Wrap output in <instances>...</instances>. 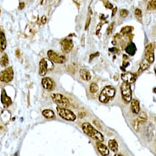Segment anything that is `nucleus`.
Returning a JSON list of instances; mask_svg holds the SVG:
<instances>
[{
	"instance_id": "20e7f679",
	"label": "nucleus",
	"mask_w": 156,
	"mask_h": 156,
	"mask_svg": "<svg viewBox=\"0 0 156 156\" xmlns=\"http://www.w3.org/2000/svg\"><path fill=\"white\" fill-rule=\"evenodd\" d=\"M57 111H58L59 116L64 120H69V121H74L76 119V116L75 114L71 110H67L66 108L57 107Z\"/></svg>"
},
{
	"instance_id": "5701e85b",
	"label": "nucleus",
	"mask_w": 156,
	"mask_h": 156,
	"mask_svg": "<svg viewBox=\"0 0 156 156\" xmlns=\"http://www.w3.org/2000/svg\"><path fill=\"white\" fill-rule=\"evenodd\" d=\"M9 65V58H8V55L6 53H4L2 57H1V59H0V65L1 66H7Z\"/></svg>"
},
{
	"instance_id": "a878e982",
	"label": "nucleus",
	"mask_w": 156,
	"mask_h": 156,
	"mask_svg": "<svg viewBox=\"0 0 156 156\" xmlns=\"http://www.w3.org/2000/svg\"><path fill=\"white\" fill-rule=\"evenodd\" d=\"M148 9H156V0H151L148 3Z\"/></svg>"
},
{
	"instance_id": "f8f14e48",
	"label": "nucleus",
	"mask_w": 156,
	"mask_h": 156,
	"mask_svg": "<svg viewBox=\"0 0 156 156\" xmlns=\"http://www.w3.org/2000/svg\"><path fill=\"white\" fill-rule=\"evenodd\" d=\"M47 71H48V62L45 59H41L39 63V74L41 76H44L46 75Z\"/></svg>"
},
{
	"instance_id": "f704fd0d",
	"label": "nucleus",
	"mask_w": 156,
	"mask_h": 156,
	"mask_svg": "<svg viewBox=\"0 0 156 156\" xmlns=\"http://www.w3.org/2000/svg\"><path fill=\"white\" fill-rule=\"evenodd\" d=\"M16 55L18 57H20V51L19 50H16Z\"/></svg>"
},
{
	"instance_id": "a211bd4d",
	"label": "nucleus",
	"mask_w": 156,
	"mask_h": 156,
	"mask_svg": "<svg viewBox=\"0 0 156 156\" xmlns=\"http://www.w3.org/2000/svg\"><path fill=\"white\" fill-rule=\"evenodd\" d=\"M137 51V48H136V45L134 44V43H129V44L126 46V52L128 53L129 55H134L135 53H136Z\"/></svg>"
},
{
	"instance_id": "9d476101",
	"label": "nucleus",
	"mask_w": 156,
	"mask_h": 156,
	"mask_svg": "<svg viewBox=\"0 0 156 156\" xmlns=\"http://www.w3.org/2000/svg\"><path fill=\"white\" fill-rule=\"evenodd\" d=\"M42 85H43V88L48 91H52L54 88V82L49 77H44L42 80Z\"/></svg>"
},
{
	"instance_id": "2eb2a0df",
	"label": "nucleus",
	"mask_w": 156,
	"mask_h": 156,
	"mask_svg": "<svg viewBox=\"0 0 156 156\" xmlns=\"http://www.w3.org/2000/svg\"><path fill=\"white\" fill-rule=\"evenodd\" d=\"M79 74H80V76L81 78L83 80V81H88L92 79V76L90 74V72L87 70H80L79 71Z\"/></svg>"
},
{
	"instance_id": "b1692460",
	"label": "nucleus",
	"mask_w": 156,
	"mask_h": 156,
	"mask_svg": "<svg viewBox=\"0 0 156 156\" xmlns=\"http://www.w3.org/2000/svg\"><path fill=\"white\" fill-rule=\"evenodd\" d=\"M89 91L91 92L92 93H96L98 91V86L97 85V83L93 82L90 84L89 86Z\"/></svg>"
},
{
	"instance_id": "473e14b6",
	"label": "nucleus",
	"mask_w": 156,
	"mask_h": 156,
	"mask_svg": "<svg viewBox=\"0 0 156 156\" xmlns=\"http://www.w3.org/2000/svg\"><path fill=\"white\" fill-rule=\"evenodd\" d=\"M25 7V4L24 3H20V7H19V9H22L23 8Z\"/></svg>"
},
{
	"instance_id": "0eeeda50",
	"label": "nucleus",
	"mask_w": 156,
	"mask_h": 156,
	"mask_svg": "<svg viewBox=\"0 0 156 156\" xmlns=\"http://www.w3.org/2000/svg\"><path fill=\"white\" fill-rule=\"evenodd\" d=\"M48 57L52 62L56 64H63L65 61V58L62 55H59V53H57L56 52L53 50L48 51Z\"/></svg>"
},
{
	"instance_id": "393cba45",
	"label": "nucleus",
	"mask_w": 156,
	"mask_h": 156,
	"mask_svg": "<svg viewBox=\"0 0 156 156\" xmlns=\"http://www.w3.org/2000/svg\"><path fill=\"white\" fill-rule=\"evenodd\" d=\"M132 30H133V27H123V28L121 29V33L122 34H128V33L131 32Z\"/></svg>"
},
{
	"instance_id": "72a5a7b5",
	"label": "nucleus",
	"mask_w": 156,
	"mask_h": 156,
	"mask_svg": "<svg viewBox=\"0 0 156 156\" xmlns=\"http://www.w3.org/2000/svg\"><path fill=\"white\" fill-rule=\"evenodd\" d=\"M45 21H46V18H44V16H43V20H42V23H45Z\"/></svg>"
},
{
	"instance_id": "c756f323",
	"label": "nucleus",
	"mask_w": 156,
	"mask_h": 156,
	"mask_svg": "<svg viewBox=\"0 0 156 156\" xmlns=\"http://www.w3.org/2000/svg\"><path fill=\"white\" fill-rule=\"evenodd\" d=\"M98 55H99V53H93V54H91L90 55V59H89V61H92L93 59V58H94V57L95 56H98Z\"/></svg>"
},
{
	"instance_id": "2f4dec72",
	"label": "nucleus",
	"mask_w": 156,
	"mask_h": 156,
	"mask_svg": "<svg viewBox=\"0 0 156 156\" xmlns=\"http://www.w3.org/2000/svg\"><path fill=\"white\" fill-rule=\"evenodd\" d=\"M89 23H90V17H88V19H87V24H86V27H85V29H86V30H87V29L88 28Z\"/></svg>"
},
{
	"instance_id": "ddd939ff",
	"label": "nucleus",
	"mask_w": 156,
	"mask_h": 156,
	"mask_svg": "<svg viewBox=\"0 0 156 156\" xmlns=\"http://www.w3.org/2000/svg\"><path fill=\"white\" fill-rule=\"evenodd\" d=\"M98 149V152L100 153L102 156H108L110 154V150L108 148L107 146H105L104 144L101 143H97Z\"/></svg>"
},
{
	"instance_id": "4be33fe9",
	"label": "nucleus",
	"mask_w": 156,
	"mask_h": 156,
	"mask_svg": "<svg viewBox=\"0 0 156 156\" xmlns=\"http://www.w3.org/2000/svg\"><path fill=\"white\" fill-rule=\"evenodd\" d=\"M43 116L47 119H52L54 118V112L51 110H44L43 111Z\"/></svg>"
},
{
	"instance_id": "c9c22d12",
	"label": "nucleus",
	"mask_w": 156,
	"mask_h": 156,
	"mask_svg": "<svg viewBox=\"0 0 156 156\" xmlns=\"http://www.w3.org/2000/svg\"><path fill=\"white\" fill-rule=\"evenodd\" d=\"M115 156H122L121 154H115Z\"/></svg>"
},
{
	"instance_id": "f03ea898",
	"label": "nucleus",
	"mask_w": 156,
	"mask_h": 156,
	"mask_svg": "<svg viewBox=\"0 0 156 156\" xmlns=\"http://www.w3.org/2000/svg\"><path fill=\"white\" fill-rule=\"evenodd\" d=\"M116 95V89L112 86H106L101 92L99 95V101L101 103H108L110 100L113 99Z\"/></svg>"
},
{
	"instance_id": "e433bc0d",
	"label": "nucleus",
	"mask_w": 156,
	"mask_h": 156,
	"mask_svg": "<svg viewBox=\"0 0 156 156\" xmlns=\"http://www.w3.org/2000/svg\"><path fill=\"white\" fill-rule=\"evenodd\" d=\"M42 3H43V0H42Z\"/></svg>"
},
{
	"instance_id": "39448f33",
	"label": "nucleus",
	"mask_w": 156,
	"mask_h": 156,
	"mask_svg": "<svg viewBox=\"0 0 156 156\" xmlns=\"http://www.w3.org/2000/svg\"><path fill=\"white\" fill-rule=\"evenodd\" d=\"M14 78V71L12 67H8L0 72V81L4 83H9Z\"/></svg>"
},
{
	"instance_id": "423d86ee",
	"label": "nucleus",
	"mask_w": 156,
	"mask_h": 156,
	"mask_svg": "<svg viewBox=\"0 0 156 156\" xmlns=\"http://www.w3.org/2000/svg\"><path fill=\"white\" fill-rule=\"evenodd\" d=\"M120 91H121L122 98L124 99V101L126 103L132 101V89L129 84L124 82L120 87Z\"/></svg>"
},
{
	"instance_id": "4468645a",
	"label": "nucleus",
	"mask_w": 156,
	"mask_h": 156,
	"mask_svg": "<svg viewBox=\"0 0 156 156\" xmlns=\"http://www.w3.org/2000/svg\"><path fill=\"white\" fill-rule=\"evenodd\" d=\"M147 118H148V116H147V115L144 112H140L139 113V116H138V118H137V120L134 121V124H135V127H136V126H138V125H140V124H143L144 123V122L147 120Z\"/></svg>"
},
{
	"instance_id": "bb28decb",
	"label": "nucleus",
	"mask_w": 156,
	"mask_h": 156,
	"mask_svg": "<svg viewBox=\"0 0 156 156\" xmlns=\"http://www.w3.org/2000/svg\"><path fill=\"white\" fill-rule=\"evenodd\" d=\"M135 15H136L137 18H138V19L142 18V11H141V9H136V10H135Z\"/></svg>"
},
{
	"instance_id": "f257e3e1",
	"label": "nucleus",
	"mask_w": 156,
	"mask_h": 156,
	"mask_svg": "<svg viewBox=\"0 0 156 156\" xmlns=\"http://www.w3.org/2000/svg\"><path fill=\"white\" fill-rule=\"evenodd\" d=\"M81 127H82L83 132H85L87 136H89L90 138L97 140L98 142H103V140H104L103 136L102 135L101 132L97 131V130L93 127L91 124L88 123V122H84V123L82 124Z\"/></svg>"
},
{
	"instance_id": "1a4fd4ad",
	"label": "nucleus",
	"mask_w": 156,
	"mask_h": 156,
	"mask_svg": "<svg viewBox=\"0 0 156 156\" xmlns=\"http://www.w3.org/2000/svg\"><path fill=\"white\" fill-rule=\"evenodd\" d=\"M121 79L123 80L124 82L127 83V84H132L135 82L137 79V75L134 73H131V72H126L121 75Z\"/></svg>"
},
{
	"instance_id": "7ed1b4c3",
	"label": "nucleus",
	"mask_w": 156,
	"mask_h": 156,
	"mask_svg": "<svg viewBox=\"0 0 156 156\" xmlns=\"http://www.w3.org/2000/svg\"><path fill=\"white\" fill-rule=\"evenodd\" d=\"M51 98H52L53 101L58 105V107L67 108L70 106L69 99L64 95L60 94V93H52Z\"/></svg>"
},
{
	"instance_id": "9b49d317",
	"label": "nucleus",
	"mask_w": 156,
	"mask_h": 156,
	"mask_svg": "<svg viewBox=\"0 0 156 156\" xmlns=\"http://www.w3.org/2000/svg\"><path fill=\"white\" fill-rule=\"evenodd\" d=\"M1 102H2V103L5 108H8L12 103V100H11L10 97L7 95L6 91L4 89L2 90V93H1Z\"/></svg>"
},
{
	"instance_id": "aec40b11",
	"label": "nucleus",
	"mask_w": 156,
	"mask_h": 156,
	"mask_svg": "<svg viewBox=\"0 0 156 156\" xmlns=\"http://www.w3.org/2000/svg\"><path fill=\"white\" fill-rule=\"evenodd\" d=\"M150 64H152L154 61V51H145V58Z\"/></svg>"
},
{
	"instance_id": "f3484780",
	"label": "nucleus",
	"mask_w": 156,
	"mask_h": 156,
	"mask_svg": "<svg viewBox=\"0 0 156 156\" xmlns=\"http://www.w3.org/2000/svg\"><path fill=\"white\" fill-rule=\"evenodd\" d=\"M7 42L4 32H0V52H4L6 49Z\"/></svg>"
},
{
	"instance_id": "6e6552de",
	"label": "nucleus",
	"mask_w": 156,
	"mask_h": 156,
	"mask_svg": "<svg viewBox=\"0 0 156 156\" xmlns=\"http://www.w3.org/2000/svg\"><path fill=\"white\" fill-rule=\"evenodd\" d=\"M60 46L62 50L65 53H70L73 49V42L69 38H65L63 40H61Z\"/></svg>"
},
{
	"instance_id": "4c0bfd02",
	"label": "nucleus",
	"mask_w": 156,
	"mask_h": 156,
	"mask_svg": "<svg viewBox=\"0 0 156 156\" xmlns=\"http://www.w3.org/2000/svg\"><path fill=\"white\" fill-rule=\"evenodd\" d=\"M155 73H156V69H155Z\"/></svg>"
},
{
	"instance_id": "7c9ffc66",
	"label": "nucleus",
	"mask_w": 156,
	"mask_h": 156,
	"mask_svg": "<svg viewBox=\"0 0 156 156\" xmlns=\"http://www.w3.org/2000/svg\"><path fill=\"white\" fill-rule=\"evenodd\" d=\"M110 53H116L119 52V50H118L116 48H113V49H110Z\"/></svg>"
},
{
	"instance_id": "c85d7f7f",
	"label": "nucleus",
	"mask_w": 156,
	"mask_h": 156,
	"mask_svg": "<svg viewBox=\"0 0 156 156\" xmlns=\"http://www.w3.org/2000/svg\"><path fill=\"white\" fill-rule=\"evenodd\" d=\"M113 27H114V23H112V24L110 25V27H109V28L107 29V34H108V35L111 33L112 30H113Z\"/></svg>"
},
{
	"instance_id": "dca6fc26",
	"label": "nucleus",
	"mask_w": 156,
	"mask_h": 156,
	"mask_svg": "<svg viewBox=\"0 0 156 156\" xmlns=\"http://www.w3.org/2000/svg\"><path fill=\"white\" fill-rule=\"evenodd\" d=\"M131 110L134 114L140 113V103L139 101L137 99H133L131 103Z\"/></svg>"
},
{
	"instance_id": "6ab92c4d",
	"label": "nucleus",
	"mask_w": 156,
	"mask_h": 156,
	"mask_svg": "<svg viewBox=\"0 0 156 156\" xmlns=\"http://www.w3.org/2000/svg\"><path fill=\"white\" fill-rule=\"evenodd\" d=\"M150 65V63L148 62V60H147L146 59H144L140 63V65H139V69H138V72L139 73H141V72H143V71H145L146 69H148V67H149Z\"/></svg>"
},
{
	"instance_id": "412c9836",
	"label": "nucleus",
	"mask_w": 156,
	"mask_h": 156,
	"mask_svg": "<svg viewBox=\"0 0 156 156\" xmlns=\"http://www.w3.org/2000/svg\"><path fill=\"white\" fill-rule=\"evenodd\" d=\"M109 148L113 151V152H117L118 151V143L115 139H111L109 141Z\"/></svg>"
},
{
	"instance_id": "cd10ccee",
	"label": "nucleus",
	"mask_w": 156,
	"mask_h": 156,
	"mask_svg": "<svg viewBox=\"0 0 156 156\" xmlns=\"http://www.w3.org/2000/svg\"><path fill=\"white\" fill-rule=\"evenodd\" d=\"M120 15L121 17H126L128 15V11L126 9H121L120 11Z\"/></svg>"
}]
</instances>
